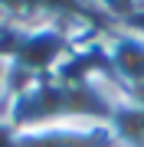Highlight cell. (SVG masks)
<instances>
[{
	"label": "cell",
	"mask_w": 144,
	"mask_h": 147,
	"mask_svg": "<svg viewBox=\"0 0 144 147\" xmlns=\"http://www.w3.org/2000/svg\"><path fill=\"white\" fill-rule=\"evenodd\" d=\"M101 56L108 75L124 98L144 92V36L131 26H112L101 33Z\"/></svg>",
	"instance_id": "cell-1"
},
{
	"label": "cell",
	"mask_w": 144,
	"mask_h": 147,
	"mask_svg": "<svg viewBox=\"0 0 144 147\" xmlns=\"http://www.w3.org/2000/svg\"><path fill=\"white\" fill-rule=\"evenodd\" d=\"M20 147H118V141L101 121H72L20 131Z\"/></svg>",
	"instance_id": "cell-2"
},
{
	"label": "cell",
	"mask_w": 144,
	"mask_h": 147,
	"mask_svg": "<svg viewBox=\"0 0 144 147\" xmlns=\"http://www.w3.org/2000/svg\"><path fill=\"white\" fill-rule=\"evenodd\" d=\"M108 127L115 131L118 147H144V101L121 98L108 118Z\"/></svg>",
	"instance_id": "cell-3"
},
{
	"label": "cell",
	"mask_w": 144,
	"mask_h": 147,
	"mask_svg": "<svg viewBox=\"0 0 144 147\" xmlns=\"http://www.w3.org/2000/svg\"><path fill=\"white\" fill-rule=\"evenodd\" d=\"M105 26H131L144 10V0H89Z\"/></svg>",
	"instance_id": "cell-4"
},
{
	"label": "cell",
	"mask_w": 144,
	"mask_h": 147,
	"mask_svg": "<svg viewBox=\"0 0 144 147\" xmlns=\"http://www.w3.org/2000/svg\"><path fill=\"white\" fill-rule=\"evenodd\" d=\"M0 23H7V26H33V23H43L39 0H0Z\"/></svg>",
	"instance_id": "cell-5"
},
{
	"label": "cell",
	"mask_w": 144,
	"mask_h": 147,
	"mask_svg": "<svg viewBox=\"0 0 144 147\" xmlns=\"http://www.w3.org/2000/svg\"><path fill=\"white\" fill-rule=\"evenodd\" d=\"M0 147H20V131L13 121H0Z\"/></svg>",
	"instance_id": "cell-6"
},
{
	"label": "cell",
	"mask_w": 144,
	"mask_h": 147,
	"mask_svg": "<svg viewBox=\"0 0 144 147\" xmlns=\"http://www.w3.org/2000/svg\"><path fill=\"white\" fill-rule=\"evenodd\" d=\"M131 30H138V33H141V36H144V10L138 13V20H134V23H131Z\"/></svg>",
	"instance_id": "cell-7"
},
{
	"label": "cell",
	"mask_w": 144,
	"mask_h": 147,
	"mask_svg": "<svg viewBox=\"0 0 144 147\" xmlns=\"http://www.w3.org/2000/svg\"><path fill=\"white\" fill-rule=\"evenodd\" d=\"M7 65H10V62H7L3 56H0V85H3V79H7Z\"/></svg>",
	"instance_id": "cell-8"
},
{
	"label": "cell",
	"mask_w": 144,
	"mask_h": 147,
	"mask_svg": "<svg viewBox=\"0 0 144 147\" xmlns=\"http://www.w3.org/2000/svg\"><path fill=\"white\" fill-rule=\"evenodd\" d=\"M134 98H138V101H144V92H141V95H134Z\"/></svg>",
	"instance_id": "cell-9"
}]
</instances>
